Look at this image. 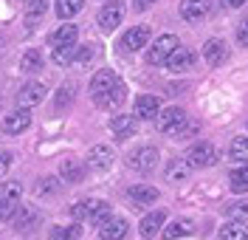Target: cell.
I'll return each instance as SVG.
<instances>
[{
    "instance_id": "cell-1",
    "label": "cell",
    "mask_w": 248,
    "mask_h": 240,
    "mask_svg": "<svg viewBox=\"0 0 248 240\" xmlns=\"http://www.w3.org/2000/svg\"><path fill=\"white\" fill-rule=\"evenodd\" d=\"M74 218L77 221H91L96 229L110 218V204L108 201H96V198H88V201H79L74 207Z\"/></svg>"
},
{
    "instance_id": "cell-2",
    "label": "cell",
    "mask_w": 248,
    "mask_h": 240,
    "mask_svg": "<svg viewBox=\"0 0 248 240\" xmlns=\"http://www.w3.org/2000/svg\"><path fill=\"white\" fill-rule=\"evenodd\" d=\"M20 198H23V187H20V181L0 184V221L12 218V212L20 207Z\"/></svg>"
},
{
    "instance_id": "cell-3",
    "label": "cell",
    "mask_w": 248,
    "mask_h": 240,
    "mask_svg": "<svg viewBox=\"0 0 248 240\" xmlns=\"http://www.w3.org/2000/svg\"><path fill=\"white\" fill-rule=\"evenodd\" d=\"M186 164H189V170H203V167H212V164H217L215 144H209V142L195 144V147L186 153Z\"/></svg>"
},
{
    "instance_id": "cell-4",
    "label": "cell",
    "mask_w": 248,
    "mask_h": 240,
    "mask_svg": "<svg viewBox=\"0 0 248 240\" xmlns=\"http://www.w3.org/2000/svg\"><path fill=\"white\" fill-rule=\"evenodd\" d=\"M175 48H178V37H175V34H161V37L153 43V48L147 51V63L150 65H164Z\"/></svg>"
},
{
    "instance_id": "cell-5",
    "label": "cell",
    "mask_w": 248,
    "mask_h": 240,
    "mask_svg": "<svg viewBox=\"0 0 248 240\" xmlns=\"http://www.w3.org/2000/svg\"><path fill=\"white\" fill-rule=\"evenodd\" d=\"M158 161H161V156H158L155 147H141V150H136V153H130V167L139 170L141 176L155 173V170H158Z\"/></svg>"
},
{
    "instance_id": "cell-6",
    "label": "cell",
    "mask_w": 248,
    "mask_h": 240,
    "mask_svg": "<svg viewBox=\"0 0 248 240\" xmlns=\"http://www.w3.org/2000/svg\"><path fill=\"white\" fill-rule=\"evenodd\" d=\"M147 40H150V26H136V29H130L119 40V48H122L124 54H133V51L147 46Z\"/></svg>"
},
{
    "instance_id": "cell-7",
    "label": "cell",
    "mask_w": 248,
    "mask_h": 240,
    "mask_svg": "<svg viewBox=\"0 0 248 240\" xmlns=\"http://www.w3.org/2000/svg\"><path fill=\"white\" fill-rule=\"evenodd\" d=\"M122 20H124V3H119V0L108 3V6L99 12V26H102V32H113L116 26H122Z\"/></svg>"
},
{
    "instance_id": "cell-8",
    "label": "cell",
    "mask_w": 248,
    "mask_h": 240,
    "mask_svg": "<svg viewBox=\"0 0 248 240\" xmlns=\"http://www.w3.org/2000/svg\"><path fill=\"white\" fill-rule=\"evenodd\" d=\"M31 125V113L29 108H20V111L9 113V116H3V122H0V130L3 133H9V136H15V133H23V130Z\"/></svg>"
},
{
    "instance_id": "cell-9",
    "label": "cell",
    "mask_w": 248,
    "mask_h": 240,
    "mask_svg": "<svg viewBox=\"0 0 248 240\" xmlns=\"http://www.w3.org/2000/svg\"><path fill=\"white\" fill-rule=\"evenodd\" d=\"M48 88L46 85H40V82H26L23 88H20V94H17V102H20V108H34V105H40L43 99H46Z\"/></svg>"
},
{
    "instance_id": "cell-10",
    "label": "cell",
    "mask_w": 248,
    "mask_h": 240,
    "mask_svg": "<svg viewBox=\"0 0 248 240\" xmlns=\"http://www.w3.org/2000/svg\"><path fill=\"white\" fill-rule=\"evenodd\" d=\"M212 12V0H184L181 3V17L186 23H198Z\"/></svg>"
},
{
    "instance_id": "cell-11",
    "label": "cell",
    "mask_w": 248,
    "mask_h": 240,
    "mask_svg": "<svg viewBox=\"0 0 248 240\" xmlns=\"http://www.w3.org/2000/svg\"><path fill=\"white\" fill-rule=\"evenodd\" d=\"M108 128L116 139H130V136L139 130V119H136V116H113Z\"/></svg>"
},
{
    "instance_id": "cell-12",
    "label": "cell",
    "mask_w": 248,
    "mask_h": 240,
    "mask_svg": "<svg viewBox=\"0 0 248 240\" xmlns=\"http://www.w3.org/2000/svg\"><path fill=\"white\" fill-rule=\"evenodd\" d=\"M124 94H127V88H124L122 82H116L110 91H105L102 96H96V105L99 108H108V111H116V108H122L124 99H127Z\"/></svg>"
},
{
    "instance_id": "cell-13",
    "label": "cell",
    "mask_w": 248,
    "mask_h": 240,
    "mask_svg": "<svg viewBox=\"0 0 248 240\" xmlns=\"http://www.w3.org/2000/svg\"><path fill=\"white\" fill-rule=\"evenodd\" d=\"M164 65H170V71L175 74H184V71H192V65H195V54L189 51V48H175L170 54V60Z\"/></svg>"
},
{
    "instance_id": "cell-14",
    "label": "cell",
    "mask_w": 248,
    "mask_h": 240,
    "mask_svg": "<svg viewBox=\"0 0 248 240\" xmlns=\"http://www.w3.org/2000/svg\"><path fill=\"white\" fill-rule=\"evenodd\" d=\"M226 54H229V48H226L223 40H206V46H203V60H206V65H212V68L223 65Z\"/></svg>"
},
{
    "instance_id": "cell-15",
    "label": "cell",
    "mask_w": 248,
    "mask_h": 240,
    "mask_svg": "<svg viewBox=\"0 0 248 240\" xmlns=\"http://www.w3.org/2000/svg\"><path fill=\"white\" fill-rule=\"evenodd\" d=\"M88 161H91L93 170H110V167H113V161H116V156H113V150H110V147L96 144L91 153H88Z\"/></svg>"
},
{
    "instance_id": "cell-16",
    "label": "cell",
    "mask_w": 248,
    "mask_h": 240,
    "mask_svg": "<svg viewBox=\"0 0 248 240\" xmlns=\"http://www.w3.org/2000/svg\"><path fill=\"white\" fill-rule=\"evenodd\" d=\"M164 224H167V212H164V209H155V212H150V215L141 221V235H144V238H155V235L164 229Z\"/></svg>"
},
{
    "instance_id": "cell-17",
    "label": "cell",
    "mask_w": 248,
    "mask_h": 240,
    "mask_svg": "<svg viewBox=\"0 0 248 240\" xmlns=\"http://www.w3.org/2000/svg\"><path fill=\"white\" fill-rule=\"evenodd\" d=\"M127 229H130V226H127V221H124V218H113V215H110L108 221L99 226V238H105V240L124 238V235H127Z\"/></svg>"
},
{
    "instance_id": "cell-18",
    "label": "cell",
    "mask_w": 248,
    "mask_h": 240,
    "mask_svg": "<svg viewBox=\"0 0 248 240\" xmlns=\"http://www.w3.org/2000/svg\"><path fill=\"white\" fill-rule=\"evenodd\" d=\"M217 238H223V240H248V226L243 224V221L232 218L229 224H223L220 229H217Z\"/></svg>"
},
{
    "instance_id": "cell-19",
    "label": "cell",
    "mask_w": 248,
    "mask_h": 240,
    "mask_svg": "<svg viewBox=\"0 0 248 240\" xmlns=\"http://www.w3.org/2000/svg\"><path fill=\"white\" fill-rule=\"evenodd\" d=\"M127 198H130L133 204L144 207V204H155V201L161 198V192L155 190V187H144V184H139V187H130V190H127Z\"/></svg>"
},
{
    "instance_id": "cell-20",
    "label": "cell",
    "mask_w": 248,
    "mask_h": 240,
    "mask_svg": "<svg viewBox=\"0 0 248 240\" xmlns=\"http://www.w3.org/2000/svg\"><path fill=\"white\" fill-rule=\"evenodd\" d=\"M184 119H186V113L181 108H167V111H161V116H158V128H161V133H172Z\"/></svg>"
},
{
    "instance_id": "cell-21",
    "label": "cell",
    "mask_w": 248,
    "mask_h": 240,
    "mask_svg": "<svg viewBox=\"0 0 248 240\" xmlns=\"http://www.w3.org/2000/svg\"><path fill=\"white\" fill-rule=\"evenodd\" d=\"M116 74L113 71H99V74H93V80H91V96L96 99V96H102L105 91H110L113 85H116Z\"/></svg>"
},
{
    "instance_id": "cell-22",
    "label": "cell",
    "mask_w": 248,
    "mask_h": 240,
    "mask_svg": "<svg viewBox=\"0 0 248 240\" xmlns=\"http://www.w3.org/2000/svg\"><path fill=\"white\" fill-rule=\"evenodd\" d=\"M79 37V29L77 26H62V29H57V32L48 37V43L57 48V46H74Z\"/></svg>"
},
{
    "instance_id": "cell-23",
    "label": "cell",
    "mask_w": 248,
    "mask_h": 240,
    "mask_svg": "<svg viewBox=\"0 0 248 240\" xmlns=\"http://www.w3.org/2000/svg\"><path fill=\"white\" fill-rule=\"evenodd\" d=\"M136 116L139 119H155L158 116V96H139L136 99Z\"/></svg>"
},
{
    "instance_id": "cell-24",
    "label": "cell",
    "mask_w": 248,
    "mask_h": 240,
    "mask_svg": "<svg viewBox=\"0 0 248 240\" xmlns=\"http://www.w3.org/2000/svg\"><path fill=\"white\" fill-rule=\"evenodd\" d=\"M60 176L68 181V184H79L82 178H85V167L79 164V161H62V167H60Z\"/></svg>"
},
{
    "instance_id": "cell-25",
    "label": "cell",
    "mask_w": 248,
    "mask_h": 240,
    "mask_svg": "<svg viewBox=\"0 0 248 240\" xmlns=\"http://www.w3.org/2000/svg\"><path fill=\"white\" fill-rule=\"evenodd\" d=\"M82 6H85V0H57V17L71 20L82 12Z\"/></svg>"
},
{
    "instance_id": "cell-26",
    "label": "cell",
    "mask_w": 248,
    "mask_h": 240,
    "mask_svg": "<svg viewBox=\"0 0 248 240\" xmlns=\"http://www.w3.org/2000/svg\"><path fill=\"white\" fill-rule=\"evenodd\" d=\"M43 54L37 51V48H31V51H26V57H23V63H20V68L26 71V74H37L40 68H43Z\"/></svg>"
},
{
    "instance_id": "cell-27",
    "label": "cell",
    "mask_w": 248,
    "mask_h": 240,
    "mask_svg": "<svg viewBox=\"0 0 248 240\" xmlns=\"http://www.w3.org/2000/svg\"><path fill=\"white\" fill-rule=\"evenodd\" d=\"M229 187H232V192H248V167L229 173Z\"/></svg>"
},
{
    "instance_id": "cell-28",
    "label": "cell",
    "mask_w": 248,
    "mask_h": 240,
    "mask_svg": "<svg viewBox=\"0 0 248 240\" xmlns=\"http://www.w3.org/2000/svg\"><path fill=\"white\" fill-rule=\"evenodd\" d=\"M229 156L234 161H248V139L246 136H234L229 144Z\"/></svg>"
},
{
    "instance_id": "cell-29",
    "label": "cell",
    "mask_w": 248,
    "mask_h": 240,
    "mask_svg": "<svg viewBox=\"0 0 248 240\" xmlns=\"http://www.w3.org/2000/svg\"><path fill=\"white\" fill-rule=\"evenodd\" d=\"M74 57H77V43H74V46H57L54 54H51V60H54L57 65H71Z\"/></svg>"
},
{
    "instance_id": "cell-30",
    "label": "cell",
    "mask_w": 248,
    "mask_h": 240,
    "mask_svg": "<svg viewBox=\"0 0 248 240\" xmlns=\"http://www.w3.org/2000/svg\"><path fill=\"white\" fill-rule=\"evenodd\" d=\"M192 229H195L192 221H172V224L164 229V235H167V238H189Z\"/></svg>"
},
{
    "instance_id": "cell-31",
    "label": "cell",
    "mask_w": 248,
    "mask_h": 240,
    "mask_svg": "<svg viewBox=\"0 0 248 240\" xmlns=\"http://www.w3.org/2000/svg\"><path fill=\"white\" fill-rule=\"evenodd\" d=\"M186 176H189V164H184V161H172L170 167H167V178H170L172 184L186 181Z\"/></svg>"
},
{
    "instance_id": "cell-32",
    "label": "cell",
    "mask_w": 248,
    "mask_h": 240,
    "mask_svg": "<svg viewBox=\"0 0 248 240\" xmlns=\"http://www.w3.org/2000/svg\"><path fill=\"white\" fill-rule=\"evenodd\" d=\"M93 57H96V46H82V48H77L74 65H79V68H88V65L93 63Z\"/></svg>"
},
{
    "instance_id": "cell-33",
    "label": "cell",
    "mask_w": 248,
    "mask_h": 240,
    "mask_svg": "<svg viewBox=\"0 0 248 240\" xmlns=\"http://www.w3.org/2000/svg\"><path fill=\"white\" fill-rule=\"evenodd\" d=\"M186 119H189V116H186ZM186 119L172 130V136H178V139H189V136H195V133L201 130V122H186Z\"/></svg>"
},
{
    "instance_id": "cell-34",
    "label": "cell",
    "mask_w": 248,
    "mask_h": 240,
    "mask_svg": "<svg viewBox=\"0 0 248 240\" xmlns=\"http://www.w3.org/2000/svg\"><path fill=\"white\" fill-rule=\"evenodd\" d=\"M40 221V215L34 212L31 207H23V212H20V218H17V229H31V226Z\"/></svg>"
},
{
    "instance_id": "cell-35",
    "label": "cell",
    "mask_w": 248,
    "mask_h": 240,
    "mask_svg": "<svg viewBox=\"0 0 248 240\" xmlns=\"http://www.w3.org/2000/svg\"><path fill=\"white\" fill-rule=\"evenodd\" d=\"M71 102H74V85H62L57 94V111H65Z\"/></svg>"
},
{
    "instance_id": "cell-36",
    "label": "cell",
    "mask_w": 248,
    "mask_h": 240,
    "mask_svg": "<svg viewBox=\"0 0 248 240\" xmlns=\"http://www.w3.org/2000/svg\"><path fill=\"white\" fill-rule=\"evenodd\" d=\"M48 9V0H26V15L29 17H40Z\"/></svg>"
},
{
    "instance_id": "cell-37",
    "label": "cell",
    "mask_w": 248,
    "mask_h": 240,
    "mask_svg": "<svg viewBox=\"0 0 248 240\" xmlns=\"http://www.w3.org/2000/svg\"><path fill=\"white\" fill-rule=\"evenodd\" d=\"M229 218H248V201H237V204H232L229 207Z\"/></svg>"
},
{
    "instance_id": "cell-38",
    "label": "cell",
    "mask_w": 248,
    "mask_h": 240,
    "mask_svg": "<svg viewBox=\"0 0 248 240\" xmlns=\"http://www.w3.org/2000/svg\"><path fill=\"white\" fill-rule=\"evenodd\" d=\"M37 192H40V195H46V192H57V178H40Z\"/></svg>"
},
{
    "instance_id": "cell-39",
    "label": "cell",
    "mask_w": 248,
    "mask_h": 240,
    "mask_svg": "<svg viewBox=\"0 0 248 240\" xmlns=\"http://www.w3.org/2000/svg\"><path fill=\"white\" fill-rule=\"evenodd\" d=\"M51 235H54V238H79V226H71V229H54V232H51Z\"/></svg>"
},
{
    "instance_id": "cell-40",
    "label": "cell",
    "mask_w": 248,
    "mask_h": 240,
    "mask_svg": "<svg viewBox=\"0 0 248 240\" xmlns=\"http://www.w3.org/2000/svg\"><path fill=\"white\" fill-rule=\"evenodd\" d=\"M237 40H240V46L248 48V17L240 23V29H237Z\"/></svg>"
},
{
    "instance_id": "cell-41",
    "label": "cell",
    "mask_w": 248,
    "mask_h": 240,
    "mask_svg": "<svg viewBox=\"0 0 248 240\" xmlns=\"http://www.w3.org/2000/svg\"><path fill=\"white\" fill-rule=\"evenodd\" d=\"M9 167H12V153L0 150V176H6V173H9Z\"/></svg>"
},
{
    "instance_id": "cell-42",
    "label": "cell",
    "mask_w": 248,
    "mask_h": 240,
    "mask_svg": "<svg viewBox=\"0 0 248 240\" xmlns=\"http://www.w3.org/2000/svg\"><path fill=\"white\" fill-rule=\"evenodd\" d=\"M155 0H133V6H136V12H144V9H150Z\"/></svg>"
},
{
    "instance_id": "cell-43",
    "label": "cell",
    "mask_w": 248,
    "mask_h": 240,
    "mask_svg": "<svg viewBox=\"0 0 248 240\" xmlns=\"http://www.w3.org/2000/svg\"><path fill=\"white\" fill-rule=\"evenodd\" d=\"M243 3H246V0H223V6H226V9H240Z\"/></svg>"
}]
</instances>
